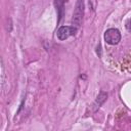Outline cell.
I'll list each match as a JSON object with an SVG mask.
<instances>
[{
  "mask_svg": "<svg viewBox=\"0 0 131 131\" xmlns=\"http://www.w3.org/2000/svg\"><path fill=\"white\" fill-rule=\"evenodd\" d=\"M83 15H84V0H77L76 7L73 13V18H72L74 27L79 28L81 26Z\"/></svg>",
  "mask_w": 131,
  "mask_h": 131,
  "instance_id": "1",
  "label": "cell"
},
{
  "mask_svg": "<svg viewBox=\"0 0 131 131\" xmlns=\"http://www.w3.org/2000/svg\"><path fill=\"white\" fill-rule=\"evenodd\" d=\"M104 41L110 45H116L121 41V33L116 28L107 29L104 33Z\"/></svg>",
  "mask_w": 131,
  "mask_h": 131,
  "instance_id": "2",
  "label": "cell"
},
{
  "mask_svg": "<svg viewBox=\"0 0 131 131\" xmlns=\"http://www.w3.org/2000/svg\"><path fill=\"white\" fill-rule=\"evenodd\" d=\"M78 31V28L74 26H61L57 32H56V37L58 40L63 41L68 39L70 36H74Z\"/></svg>",
  "mask_w": 131,
  "mask_h": 131,
  "instance_id": "3",
  "label": "cell"
},
{
  "mask_svg": "<svg viewBox=\"0 0 131 131\" xmlns=\"http://www.w3.org/2000/svg\"><path fill=\"white\" fill-rule=\"evenodd\" d=\"M55 6H56V11H57V23H59L63 16L64 12V0H55Z\"/></svg>",
  "mask_w": 131,
  "mask_h": 131,
  "instance_id": "4",
  "label": "cell"
},
{
  "mask_svg": "<svg viewBox=\"0 0 131 131\" xmlns=\"http://www.w3.org/2000/svg\"><path fill=\"white\" fill-rule=\"evenodd\" d=\"M106 96H107L106 93H104V92H100V94L98 95V97H97V99H96V101H95V103H94V106H95L94 110H96L97 107H99V106L104 102V100L106 99Z\"/></svg>",
  "mask_w": 131,
  "mask_h": 131,
  "instance_id": "5",
  "label": "cell"
},
{
  "mask_svg": "<svg viewBox=\"0 0 131 131\" xmlns=\"http://www.w3.org/2000/svg\"><path fill=\"white\" fill-rule=\"evenodd\" d=\"M126 29L131 32V18H129V19L126 21Z\"/></svg>",
  "mask_w": 131,
  "mask_h": 131,
  "instance_id": "6",
  "label": "cell"
}]
</instances>
